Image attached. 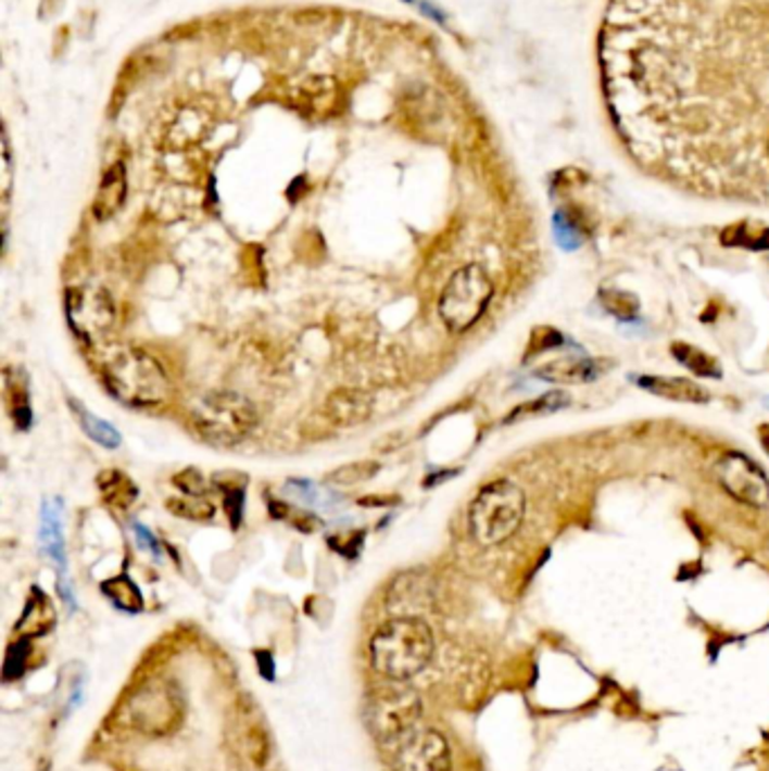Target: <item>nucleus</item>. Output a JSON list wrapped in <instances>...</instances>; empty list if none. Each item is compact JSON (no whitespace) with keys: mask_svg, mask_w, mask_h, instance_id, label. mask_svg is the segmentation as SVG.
I'll list each match as a JSON object with an SVG mask.
<instances>
[{"mask_svg":"<svg viewBox=\"0 0 769 771\" xmlns=\"http://www.w3.org/2000/svg\"><path fill=\"white\" fill-rule=\"evenodd\" d=\"M433 632L423 618L400 616L373 634V668L393 681H406L427 668L433 657Z\"/></svg>","mask_w":769,"mask_h":771,"instance_id":"f257e3e1","label":"nucleus"},{"mask_svg":"<svg viewBox=\"0 0 769 771\" xmlns=\"http://www.w3.org/2000/svg\"><path fill=\"white\" fill-rule=\"evenodd\" d=\"M106 389L129 406H159L169 397V379L163 366L144 350L123 347L104 364Z\"/></svg>","mask_w":769,"mask_h":771,"instance_id":"f03ea898","label":"nucleus"},{"mask_svg":"<svg viewBox=\"0 0 769 771\" xmlns=\"http://www.w3.org/2000/svg\"><path fill=\"white\" fill-rule=\"evenodd\" d=\"M526 515V494L508 479L488 483L469 506V532L477 544L490 548L508 542Z\"/></svg>","mask_w":769,"mask_h":771,"instance_id":"7ed1b4c3","label":"nucleus"},{"mask_svg":"<svg viewBox=\"0 0 769 771\" xmlns=\"http://www.w3.org/2000/svg\"><path fill=\"white\" fill-rule=\"evenodd\" d=\"M121 718L142 735H169L184 722L181 691L169 681H147L127 695L121 706Z\"/></svg>","mask_w":769,"mask_h":771,"instance_id":"20e7f679","label":"nucleus"},{"mask_svg":"<svg viewBox=\"0 0 769 771\" xmlns=\"http://www.w3.org/2000/svg\"><path fill=\"white\" fill-rule=\"evenodd\" d=\"M257 425L255 406L240 393L219 391L205 395L192 410L194 431L217 447L242 442Z\"/></svg>","mask_w":769,"mask_h":771,"instance_id":"39448f33","label":"nucleus"},{"mask_svg":"<svg viewBox=\"0 0 769 771\" xmlns=\"http://www.w3.org/2000/svg\"><path fill=\"white\" fill-rule=\"evenodd\" d=\"M492 280L479 264H467L445 285L438 301L440 320L454 334L467 332L486 314L492 301Z\"/></svg>","mask_w":769,"mask_h":771,"instance_id":"423d86ee","label":"nucleus"},{"mask_svg":"<svg viewBox=\"0 0 769 771\" xmlns=\"http://www.w3.org/2000/svg\"><path fill=\"white\" fill-rule=\"evenodd\" d=\"M423 713L420 697L408 688L377 691L366 704V724L381 743L404 737Z\"/></svg>","mask_w":769,"mask_h":771,"instance_id":"0eeeda50","label":"nucleus"},{"mask_svg":"<svg viewBox=\"0 0 769 771\" xmlns=\"http://www.w3.org/2000/svg\"><path fill=\"white\" fill-rule=\"evenodd\" d=\"M71 328L86 341L102 339L115 320V309L109 295L96 287L73 289L66 299Z\"/></svg>","mask_w":769,"mask_h":771,"instance_id":"6e6552de","label":"nucleus"},{"mask_svg":"<svg viewBox=\"0 0 769 771\" xmlns=\"http://www.w3.org/2000/svg\"><path fill=\"white\" fill-rule=\"evenodd\" d=\"M716 479L735 501L752 508L769 506V481L765 471L741 454H729L716 465Z\"/></svg>","mask_w":769,"mask_h":771,"instance_id":"1a4fd4ad","label":"nucleus"},{"mask_svg":"<svg viewBox=\"0 0 769 771\" xmlns=\"http://www.w3.org/2000/svg\"><path fill=\"white\" fill-rule=\"evenodd\" d=\"M398 771H452V751L447 740L436 731H423L404 740L398 758Z\"/></svg>","mask_w":769,"mask_h":771,"instance_id":"9d476101","label":"nucleus"},{"mask_svg":"<svg viewBox=\"0 0 769 771\" xmlns=\"http://www.w3.org/2000/svg\"><path fill=\"white\" fill-rule=\"evenodd\" d=\"M129 194V181H127V167L125 163L117 161L115 165H111L98 188L96 201H93V215L98 222H106L111 217H115L117 213L123 211V205L127 201Z\"/></svg>","mask_w":769,"mask_h":771,"instance_id":"9b49d317","label":"nucleus"},{"mask_svg":"<svg viewBox=\"0 0 769 771\" xmlns=\"http://www.w3.org/2000/svg\"><path fill=\"white\" fill-rule=\"evenodd\" d=\"M370 408H373L370 395L360 389H339L328 397V404H325L330 420L341 427H354L366 422Z\"/></svg>","mask_w":769,"mask_h":771,"instance_id":"f8f14e48","label":"nucleus"},{"mask_svg":"<svg viewBox=\"0 0 769 771\" xmlns=\"http://www.w3.org/2000/svg\"><path fill=\"white\" fill-rule=\"evenodd\" d=\"M639 386L650 393L672 402H691V404L708 402V393L702 389V386L682 377H641Z\"/></svg>","mask_w":769,"mask_h":771,"instance_id":"ddd939ff","label":"nucleus"},{"mask_svg":"<svg viewBox=\"0 0 769 771\" xmlns=\"http://www.w3.org/2000/svg\"><path fill=\"white\" fill-rule=\"evenodd\" d=\"M102 591H104V596H106L117 609L131 611V614H136V611L142 609L140 589H138L127 576L106 580V582L102 584Z\"/></svg>","mask_w":769,"mask_h":771,"instance_id":"4468645a","label":"nucleus"},{"mask_svg":"<svg viewBox=\"0 0 769 771\" xmlns=\"http://www.w3.org/2000/svg\"><path fill=\"white\" fill-rule=\"evenodd\" d=\"M71 408L75 410L81 429H84L88 435H91V440H96L98 444H102V447H106V450H115L117 444H121V433H117L109 422L100 420L98 415H93V413H88L86 408H81L79 402H71Z\"/></svg>","mask_w":769,"mask_h":771,"instance_id":"2eb2a0df","label":"nucleus"},{"mask_svg":"<svg viewBox=\"0 0 769 771\" xmlns=\"http://www.w3.org/2000/svg\"><path fill=\"white\" fill-rule=\"evenodd\" d=\"M594 362H557L540 370L538 375L546 381H557V383H573V381H584L594 372Z\"/></svg>","mask_w":769,"mask_h":771,"instance_id":"dca6fc26","label":"nucleus"},{"mask_svg":"<svg viewBox=\"0 0 769 771\" xmlns=\"http://www.w3.org/2000/svg\"><path fill=\"white\" fill-rule=\"evenodd\" d=\"M379 469L381 467L375 460L350 463V465H343V467L335 469L328 477V481L335 483V485H357V483H364V481L373 479Z\"/></svg>","mask_w":769,"mask_h":771,"instance_id":"f3484780","label":"nucleus"},{"mask_svg":"<svg viewBox=\"0 0 769 771\" xmlns=\"http://www.w3.org/2000/svg\"><path fill=\"white\" fill-rule=\"evenodd\" d=\"M102 492L111 503H121V506H129V503L136 498V490L129 483L127 477H123L121 471H104L100 479Z\"/></svg>","mask_w":769,"mask_h":771,"instance_id":"a211bd4d","label":"nucleus"},{"mask_svg":"<svg viewBox=\"0 0 769 771\" xmlns=\"http://www.w3.org/2000/svg\"><path fill=\"white\" fill-rule=\"evenodd\" d=\"M41 538L52 555V559L62 561L64 565V542H62V519H59V510H48L43 515V532Z\"/></svg>","mask_w":769,"mask_h":771,"instance_id":"6ab92c4d","label":"nucleus"},{"mask_svg":"<svg viewBox=\"0 0 769 771\" xmlns=\"http://www.w3.org/2000/svg\"><path fill=\"white\" fill-rule=\"evenodd\" d=\"M675 357L686 364L691 370H697L699 375H714L716 370L714 368V362L706 357V354H702L699 350H693V347H682V345H675Z\"/></svg>","mask_w":769,"mask_h":771,"instance_id":"aec40b11","label":"nucleus"},{"mask_svg":"<svg viewBox=\"0 0 769 771\" xmlns=\"http://www.w3.org/2000/svg\"><path fill=\"white\" fill-rule=\"evenodd\" d=\"M169 508L174 510V515H179V517L184 515V517H192V519H209L213 515V506L211 503H205L201 496H192V503L169 501Z\"/></svg>","mask_w":769,"mask_h":771,"instance_id":"412c9836","label":"nucleus"},{"mask_svg":"<svg viewBox=\"0 0 769 771\" xmlns=\"http://www.w3.org/2000/svg\"><path fill=\"white\" fill-rule=\"evenodd\" d=\"M174 483L179 485L188 496H201L203 488H205L201 471H197V469H186L184 473H176Z\"/></svg>","mask_w":769,"mask_h":771,"instance_id":"4be33fe9","label":"nucleus"},{"mask_svg":"<svg viewBox=\"0 0 769 771\" xmlns=\"http://www.w3.org/2000/svg\"><path fill=\"white\" fill-rule=\"evenodd\" d=\"M767 156H769V140H767Z\"/></svg>","mask_w":769,"mask_h":771,"instance_id":"5701e85b","label":"nucleus"}]
</instances>
